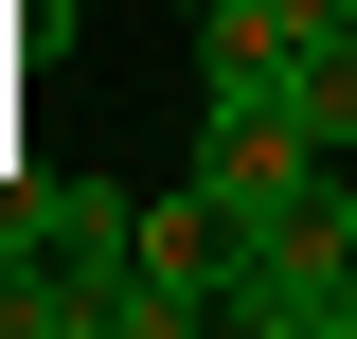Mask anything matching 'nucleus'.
Here are the masks:
<instances>
[{
    "instance_id": "nucleus-1",
    "label": "nucleus",
    "mask_w": 357,
    "mask_h": 339,
    "mask_svg": "<svg viewBox=\"0 0 357 339\" xmlns=\"http://www.w3.org/2000/svg\"><path fill=\"white\" fill-rule=\"evenodd\" d=\"M215 322L232 339H357V232H268V250H232Z\"/></svg>"
},
{
    "instance_id": "nucleus-2",
    "label": "nucleus",
    "mask_w": 357,
    "mask_h": 339,
    "mask_svg": "<svg viewBox=\"0 0 357 339\" xmlns=\"http://www.w3.org/2000/svg\"><path fill=\"white\" fill-rule=\"evenodd\" d=\"M232 286V214L178 179V197H143V268H126V339H197Z\"/></svg>"
}]
</instances>
